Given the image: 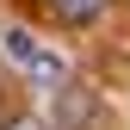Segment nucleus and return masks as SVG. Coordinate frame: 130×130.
I'll list each match as a JSON object with an SVG mask.
<instances>
[{
  "label": "nucleus",
  "instance_id": "f257e3e1",
  "mask_svg": "<svg viewBox=\"0 0 130 130\" xmlns=\"http://www.w3.org/2000/svg\"><path fill=\"white\" fill-rule=\"evenodd\" d=\"M0 50H6V62H12L19 74L37 80V87H62V80H68L62 50H56V43H43V37H31L25 25H6V31H0Z\"/></svg>",
  "mask_w": 130,
  "mask_h": 130
},
{
  "label": "nucleus",
  "instance_id": "f03ea898",
  "mask_svg": "<svg viewBox=\"0 0 130 130\" xmlns=\"http://www.w3.org/2000/svg\"><path fill=\"white\" fill-rule=\"evenodd\" d=\"M43 6H50V19H56V25H93L111 0H43Z\"/></svg>",
  "mask_w": 130,
  "mask_h": 130
},
{
  "label": "nucleus",
  "instance_id": "7ed1b4c3",
  "mask_svg": "<svg viewBox=\"0 0 130 130\" xmlns=\"http://www.w3.org/2000/svg\"><path fill=\"white\" fill-rule=\"evenodd\" d=\"M87 111H93L87 87H62V118H56V130H80V124H87Z\"/></svg>",
  "mask_w": 130,
  "mask_h": 130
},
{
  "label": "nucleus",
  "instance_id": "20e7f679",
  "mask_svg": "<svg viewBox=\"0 0 130 130\" xmlns=\"http://www.w3.org/2000/svg\"><path fill=\"white\" fill-rule=\"evenodd\" d=\"M6 130H50L43 118H31V111H19V118H6Z\"/></svg>",
  "mask_w": 130,
  "mask_h": 130
}]
</instances>
